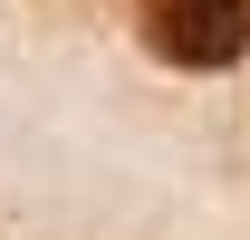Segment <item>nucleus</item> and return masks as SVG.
I'll return each instance as SVG.
<instances>
[{
	"label": "nucleus",
	"instance_id": "nucleus-1",
	"mask_svg": "<svg viewBox=\"0 0 250 240\" xmlns=\"http://www.w3.org/2000/svg\"><path fill=\"white\" fill-rule=\"evenodd\" d=\"M135 29L164 67H241L250 58V0H135Z\"/></svg>",
	"mask_w": 250,
	"mask_h": 240
}]
</instances>
